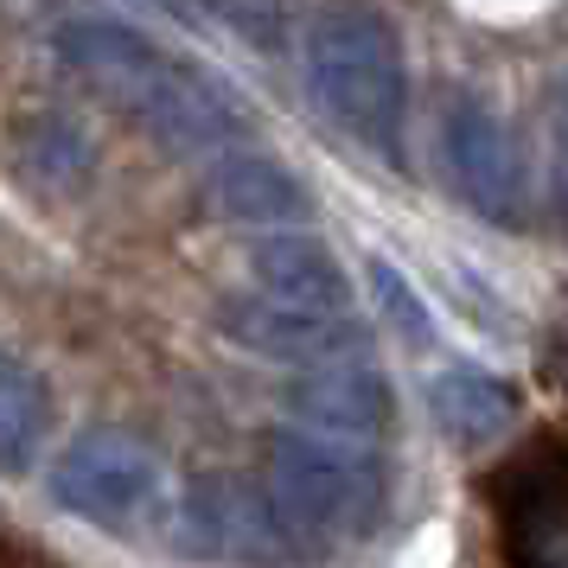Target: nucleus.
Instances as JSON below:
<instances>
[{"instance_id":"obj_1","label":"nucleus","mask_w":568,"mask_h":568,"mask_svg":"<svg viewBox=\"0 0 568 568\" xmlns=\"http://www.w3.org/2000/svg\"><path fill=\"white\" fill-rule=\"evenodd\" d=\"M307 90L338 129L371 141L377 154H396L403 109H409V71H403V45H396V32L377 7L338 0L326 13H313Z\"/></svg>"},{"instance_id":"obj_2","label":"nucleus","mask_w":568,"mask_h":568,"mask_svg":"<svg viewBox=\"0 0 568 568\" xmlns=\"http://www.w3.org/2000/svg\"><path fill=\"white\" fill-rule=\"evenodd\" d=\"M262 486L275 498L294 549H313V556H320V542L345 537V530H364L371 511H377V498H384V479H377V466L364 460V447L307 435V428L275 435Z\"/></svg>"},{"instance_id":"obj_3","label":"nucleus","mask_w":568,"mask_h":568,"mask_svg":"<svg viewBox=\"0 0 568 568\" xmlns=\"http://www.w3.org/2000/svg\"><path fill=\"white\" fill-rule=\"evenodd\" d=\"M180 537L192 542V556H205V562H243V568L282 562L287 549H294L268 486L236 479V473H211V479H199V486L185 491Z\"/></svg>"},{"instance_id":"obj_4","label":"nucleus","mask_w":568,"mask_h":568,"mask_svg":"<svg viewBox=\"0 0 568 568\" xmlns=\"http://www.w3.org/2000/svg\"><path fill=\"white\" fill-rule=\"evenodd\" d=\"M498 537L511 568H568V454L562 440H537L491 479Z\"/></svg>"},{"instance_id":"obj_5","label":"nucleus","mask_w":568,"mask_h":568,"mask_svg":"<svg viewBox=\"0 0 568 568\" xmlns=\"http://www.w3.org/2000/svg\"><path fill=\"white\" fill-rule=\"evenodd\" d=\"M160 491V466L141 440L115 428H90L52 460V498L58 511L90 517V524H122Z\"/></svg>"},{"instance_id":"obj_6","label":"nucleus","mask_w":568,"mask_h":568,"mask_svg":"<svg viewBox=\"0 0 568 568\" xmlns=\"http://www.w3.org/2000/svg\"><path fill=\"white\" fill-rule=\"evenodd\" d=\"M211 320L231 345H243L250 358H268V364L320 371V364L358 358V326L345 313L287 307V301H268V294H224Z\"/></svg>"},{"instance_id":"obj_7","label":"nucleus","mask_w":568,"mask_h":568,"mask_svg":"<svg viewBox=\"0 0 568 568\" xmlns=\"http://www.w3.org/2000/svg\"><path fill=\"white\" fill-rule=\"evenodd\" d=\"M440 154L454 166L460 199L491 224H511L517 199H524V166H517V141L505 115L486 97H454L447 122H440Z\"/></svg>"},{"instance_id":"obj_8","label":"nucleus","mask_w":568,"mask_h":568,"mask_svg":"<svg viewBox=\"0 0 568 568\" xmlns=\"http://www.w3.org/2000/svg\"><path fill=\"white\" fill-rule=\"evenodd\" d=\"M58 58H64V71H78L103 103H115L122 115H141V103L160 90V78L173 71L166 58L141 39L134 27L122 20H64L52 32Z\"/></svg>"},{"instance_id":"obj_9","label":"nucleus","mask_w":568,"mask_h":568,"mask_svg":"<svg viewBox=\"0 0 568 568\" xmlns=\"http://www.w3.org/2000/svg\"><path fill=\"white\" fill-rule=\"evenodd\" d=\"M287 415L307 428V435H326V440H377L396 415V396H389V377L371 371L364 358H345V364H320V371H301L294 389H287Z\"/></svg>"},{"instance_id":"obj_10","label":"nucleus","mask_w":568,"mask_h":568,"mask_svg":"<svg viewBox=\"0 0 568 568\" xmlns=\"http://www.w3.org/2000/svg\"><path fill=\"white\" fill-rule=\"evenodd\" d=\"M250 275L268 301H287V307L345 313L352 301V275L313 231H262V243H250Z\"/></svg>"},{"instance_id":"obj_11","label":"nucleus","mask_w":568,"mask_h":568,"mask_svg":"<svg viewBox=\"0 0 568 568\" xmlns=\"http://www.w3.org/2000/svg\"><path fill=\"white\" fill-rule=\"evenodd\" d=\"M134 122L154 134L166 154H180V160L185 154H211V148H224V141H236V134H243L231 97H224L217 83L180 71V64L160 78V90L141 103V115H134Z\"/></svg>"},{"instance_id":"obj_12","label":"nucleus","mask_w":568,"mask_h":568,"mask_svg":"<svg viewBox=\"0 0 568 568\" xmlns=\"http://www.w3.org/2000/svg\"><path fill=\"white\" fill-rule=\"evenodd\" d=\"M7 160H13V173L32 185V192H45V199H71L83 185L97 180V148H90V134L71 122V115H58V109H27L13 129H7Z\"/></svg>"},{"instance_id":"obj_13","label":"nucleus","mask_w":568,"mask_h":568,"mask_svg":"<svg viewBox=\"0 0 568 568\" xmlns=\"http://www.w3.org/2000/svg\"><path fill=\"white\" fill-rule=\"evenodd\" d=\"M205 199L236 224H256V231H275V224H301L307 217V185L287 173L282 160L268 154H217L205 173Z\"/></svg>"},{"instance_id":"obj_14","label":"nucleus","mask_w":568,"mask_h":568,"mask_svg":"<svg viewBox=\"0 0 568 568\" xmlns=\"http://www.w3.org/2000/svg\"><path fill=\"white\" fill-rule=\"evenodd\" d=\"M428 415H435V428L447 440L486 447V440H498L517 422V389L505 377L479 371V364H454V371H440L428 384Z\"/></svg>"},{"instance_id":"obj_15","label":"nucleus","mask_w":568,"mask_h":568,"mask_svg":"<svg viewBox=\"0 0 568 568\" xmlns=\"http://www.w3.org/2000/svg\"><path fill=\"white\" fill-rule=\"evenodd\" d=\"M52 440V389L27 358L0 352V466L27 473Z\"/></svg>"},{"instance_id":"obj_16","label":"nucleus","mask_w":568,"mask_h":568,"mask_svg":"<svg viewBox=\"0 0 568 568\" xmlns=\"http://www.w3.org/2000/svg\"><path fill=\"white\" fill-rule=\"evenodd\" d=\"M364 282H371V307H377V320H384L396 338H409V345H435V313H428V301L415 294V282L403 275V268H389L384 256L364 262Z\"/></svg>"},{"instance_id":"obj_17","label":"nucleus","mask_w":568,"mask_h":568,"mask_svg":"<svg viewBox=\"0 0 568 568\" xmlns=\"http://www.w3.org/2000/svg\"><path fill=\"white\" fill-rule=\"evenodd\" d=\"M0 568H58V562L27 537H0Z\"/></svg>"},{"instance_id":"obj_18","label":"nucleus","mask_w":568,"mask_h":568,"mask_svg":"<svg viewBox=\"0 0 568 568\" xmlns=\"http://www.w3.org/2000/svg\"><path fill=\"white\" fill-rule=\"evenodd\" d=\"M562 217H568V180H562Z\"/></svg>"}]
</instances>
